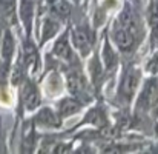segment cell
Returning <instances> with one entry per match:
<instances>
[{
  "label": "cell",
  "instance_id": "ba28073f",
  "mask_svg": "<svg viewBox=\"0 0 158 154\" xmlns=\"http://www.w3.org/2000/svg\"><path fill=\"white\" fill-rule=\"evenodd\" d=\"M52 55H55V59L68 63V65H72V63H77V55H75V50L72 46V42H71V29L69 26L61 29L57 36H55V40H54L52 45Z\"/></svg>",
  "mask_w": 158,
  "mask_h": 154
},
{
  "label": "cell",
  "instance_id": "5b68a950",
  "mask_svg": "<svg viewBox=\"0 0 158 154\" xmlns=\"http://www.w3.org/2000/svg\"><path fill=\"white\" fill-rule=\"evenodd\" d=\"M107 37H109L110 43L115 46V50L123 57H132L141 45V42H138L126 28H123L115 20L110 23Z\"/></svg>",
  "mask_w": 158,
  "mask_h": 154
},
{
  "label": "cell",
  "instance_id": "9a60e30c",
  "mask_svg": "<svg viewBox=\"0 0 158 154\" xmlns=\"http://www.w3.org/2000/svg\"><path fill=\"white\" fill-rule=\"evenodd\" d=\"M85 105H86V103L83 102V100H80V99H77V97H74V96L69 94L68 97H63V99L58 100L55 109H57L58 116L64 120L66 117H71V116L80 112Z\"/></svg>",
  "mask_w": 158,
  "mask_h": 154
},
{
  "label": "cell",
  "instance_id": "6da1fadb",
  "mask_svg": "<svg viewBox=\"0 0 158 154\" xmlns=\"http://www.w3.org/2000/svg\"><path fill=\"white\" fill-rule=\"evenodd\" d=\"M141 82H143V69L132 62H124L117 86V100L129 106L135 99L141 86Z\"/></svg>",
  "mask_w": 158,
  "mask_h": 154
},
{
  "label": "cell",
  "instance_id": "7a4b0ae2",
  "mask_svg": "<svg viewBox=\"0 0 158 154\" xmlns=\"http://www.w3.org/2000/svg\"><path fill=\"white\" fill-rule=\"evenodd\" d=\"M69 29H71V42L75 52H78L80 57H89L95 51L97 28L88 22H80L69 26Z\"/></svg>",
  "mask_w": 158,
  "mask_h": 154
},
{
  "label": "cell",
  "instance_id": "277c9868",
  "mask_svg": "<svg viewBox=\"0 0 158 154\" xmlns=\"http://www.w3.org/2000/svg\"><path fill=\"white\" fill-rule=\"evenodd\" d=\"M66 88L71 96L88 103L92 99V85L83 74L80 62L69 65V71L66 73Z\"/></svg>",
  "mask_w": 158,
  "mask_h": 154
},
{
  "label": "cell",
  "instance_id": "4fadbf2b",
  "mask_svg": "<svg viewBox=\"0 0 158 154\" xmlns=\"http://www.w3.org/2000/svg\"><path fill=\"white\" fill-rule=\"evenodd\" d=\"M100 55V62L103 65V69H105L106 76L109 74H114L117 69H118V65H120V52L115 50V46L110 43L109 37H107V33L103 37V45H102V50L98 52Z\"/></svg>",
  "mask_w": 158,
  "mask_h": 154
},
{
  "label": "cell",
  "instance_id": "8992f818",
  "mask_svg": "<svg viewBox=\"0 0 158 154\" xmlns=\"http://www.w3.org/2000/svg\"><path fill=\"white\" fill-rule=\"evenodd\" d=\"M158 105V77L149 76L135 96V114H146Z\"/></svg>",
  "mask_w": 158,
  "mask_h": 154
},
{
  "label": "cell",
  "instance_id": "3957f363",
  "mask_svg": "<svg viewBox=\"0 0 158 154\" xmlns=\"http://www.w3.org/2000/svg\"><path fill=\"white\" fill-rule=\"evenodd\" d=\"M117 23H120L123 28H126L138 42L143 43L148 31H146V20L141 15V12L137 9V6H134L131 2H124L123 8L120 9V12L117 14V17L114 19Z\"/></svg>",
  "mask_w": 158,
  "mask_h": 154
},
{
  "label": "cell",
  "instance_id": "9c48e42d",
  "mask_svg": "<svg viewBox=\"0 0 158 154\" xmlns=\"http://www.w3.org/2000/svg\"><path fill=\"white\" fill-rule=\"evenodd\" d=\"M20 105L26 112H34L42 106V91L34 79L28 77L20 85Z\"/></svg>",
  "mask_w": 158,
  "mask_h": 154
},
{
  "label": "cell",
  "instance_id": "7c38bea8",
  "mask_svg": "<svg viewBox=\"0 0 158 154\" xmlns=\"http://www.w3.org/2000/svg\"><path fill=\"white\" fill-rule=\"evenodd\" d=\"M32 122L37 128L42 130H58L61 126L63 119L58 116L57 109L52 106H40L32 117Z\"/></svg>",
  "mask_w": 158,
  "mask_h": 154
},
{
  "label": "cell",
  "instance_id": "8fae6325",
  "mask_svg": "<svg viewBox=\"0 0 158 154\" xmlns=\"http://www.w3.org/2000/svg\"><path fill=\"white\" fill-rule=\"evenodd\" d=\"M19 55L22 57V60L25 62L26 68L29 73H37L42 68V60H40V52H39V46L34 42L32 37L25 36L23 39V45L22 50L19 52Z\"/></svg>",
  "mask_w": 158,
  "mask_h": 154
},
{
  "label": "cell",
  "instance_id": "5bb4252c",
  "mask_svg": "<svg viewBox=\"0 0 158 154\" xmlns=\"http://www.w3.org/2000/svg\"><path fill=\"white\" fill-rule=\"evenodd\" d=\"M144 20L149 33L151 50L154 51L158 48V0H149L144 12Z\"/></svg>",
  "mask_w": 158,
  "mask_h": 154
},
{
  "label": "cell",
  "instance_id": "30bf717a",
  "mask_svg": "<svg viewBox=\"0 0 158 154\" xmlns=\"http://www.w3.org/2000/svg\"><path fill=\"white\" fill-rule=\"evenodd\" d=\"M40 23H39V46H43L49 40L55 39V36L61 31L63 28V20L54 15L52 12L46 11L42 12L40 15Z\"/></svg>",
  "mask_w": 158,
  "mask_h": 154
},
{
  "label": "cell",
  "instance_id": "ac0fdd59",
  "mask_svg": "<svg viewBox=\"0 0 158 154\" xmlns=\"http://www.w3.org/2000/svg\"><path fill=\"white\" fill-rule=\"evenodd\" d=\"M0 145H3V130H2V122H0Z\"/></svg>",
  "mask_w": 158,
  "mask_h": 154
},
{
  "label": "cell",
  "instance_id": "d6986e66",
  "mask_svg": "<svg viewBox=\"0 0 158 154\" xmlns=\"http://www.w3.org/2000/svg\"><path fill=\"white\" fill-rule=\"evenodd\" d=\"M71 2H72V3H74V5H78V3H80V2H81V0H71Z\"/></svg>",
  "mask_w": 158,
  "mask_h": 154
},
{
  "label": "cell",
  "instance_id": "52a82bcc",
  "mask_svg": "<svg viewBox=\"0 0 158 154\" xmlns=\"http://www.w3.org/2000/svg\"><path fill=\"white\" fill-rule=\"evenodd\" d=\"M39 15V0H17V20L25 36L32 37L35 19Z\"/></svg>",
  "mask_w": 158,
  "mask_h": 154
},
{
  "label": "cell",
  "instance_id": "2e32d148",
  "mask_svg": "<svg viewBox=\"0 0 158 154\" xmlns=\"http://www.w3.org/2000/svg\"><path fill=\"white\" fill-rule=\"evenodd\" d=\"M144 71L151 76H157L158 73V50L152 51V55L149 57V60L146 62V66H144Z\"/></svg>",
  "mask_w": 158,
  "mask_h": 154
},
{
  "label": "cell",
  "instance_id": "e0dca14e",
  "mask_svg": "<svg viewBox=\"0 0 158 154\" xmlns=\"http://www.w3.org/2000/svg\"><path fill=\"white\" fill-rule=\"evenodd\" d=\"M8 25L5 23V20L0 17V45H2V37H3V33H5V28H6Z\"/></svg>",
  "mask_w": 158,
  "mask_h": 154
}]
</instances>
